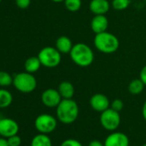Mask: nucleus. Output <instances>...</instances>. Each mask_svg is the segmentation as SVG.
<instances>
[{
  "label": "nucleus",
  "instance_id": "nucleus-15",
  "mask_svg": "<svg viewBox=\"0 0 146 146\" xmlns=\"http://www.w3.org/2000/svg\"><path fill=\"white\" fill-rule=\"evenodd\" d=\"M58 90L62 99H72L75 93V89L73 84L69 81H63L59 84Z\"/></svg>",
  "mask_w": 146,
  "mask_h": 146
},
{
  "label": "nucleus",
  "instance_id": "nucleus-20",
  "mask_svg": "<svg viewBox=\"0 0 146 146\" xmlns=\"http://www.w3.org/2000/svg\"><path fill=\"white\" fill-rule=\"evenodd\" d=\"M64 6L70 12L78 11L82 7V0H64Z\"/></svg>",
  "mask_w": 146,
  "mask_h": 146
},
{
  "label": "nucleus",
  "instance_id": "nucleus-3",
  "mask_svg": "<svg viewBox=\"0 0 146 146\" xmlns=\"http://www.w3.org/2000/svg\"><path fill=\"white\" fill-rule=\"evenodd\" d=\"M94 45L99 52L110 54L115 52L119 49V40L114 35L105 31L96 35L94 38Z\"/></svg>",
  "mask_w": 146,
  "mask_h": 146
},
{
  "label": "nucleus",
  "instance_id": "nucleus-2",
  "mask_svg": "<svg viewBox=\"0 0 146 146\" xmlns=\"http://www.w3.org/2000/svg\"><path fill=\"white\" fill-rule=\"evenodd\" d=\"M70 56L73 63L80 67L90 66L95 58L93 50L87 44L82 42L73 45L70 52Z\"/></svg>",
  "mask_w": 146,
  "mask_h": 146
},
{
  "label": "nucleus",
  "instance_id": "nucleus-9",
  "mask_svg": "<svg viewBox=\"0 0 146 146\" xmlns=\"http://www.w3.org/2000/svg\"><path fill=\"white\" fill-rule=\"evenodd\" d=\"M62 101V97L58 90L47 89L41 94V102L47 108H57Z\"/></svg>",
  "mask_w": 146,
  "mask_h": 146
},
{
  "label": "nucleus",
  "instance_id": "nucleus-5",
  "mask_svg": "<svg viewBox=\"0 0 146 146\" xmlns=\"http://www.w3.org/2000/svg\"><path fill=\"white\" fill-rule=\"evenodd\" d=\"M61 52L52 46L43 47L38 53V58L41 64L46 68L57 67L62 60Z\"/></svg>",
  "mask_w": 146,
  "mask_h": 146
},
{
  "label": "nucleus",
  "instance_id": "nucleus-1",
  "mask_svg": "<svg viewBox=\"0 0 146 146\" xmlns=\"http://www.w3.org/2000/svg\"><path fill=\"white\" fill-rule=\"evenodd\" d=\"M79 114L78 103L72 99H62L56 108V115L58 121L70 125L74 123Z\"/></svg>",
  "mask_w": 146,
  "mask_h": 146
},
{
  "label": "nucleus",
  "instance_id": "nucleus-17",
  "mask_svg": "<svg viewBox=\"0 0 146 146\" xmlns=\"http://www.w3.org/2000/svg\"><path fill=\"white\" fill-rule=\"evenodd\" d=\"M41 63L37 57H30L29 58H27V60L25 61V64H24V68H25V70L27 72H29V73H35L36 71H38L41 66Z\"/></svg>",
  "mask_w": 146,
  "mask_h": 146
},
{
  "label": "nucleus",
  "instance_id": "nucleus-6",
  "mask_svg": "<svg viewBox=\"0 0 146 146\" xmlns=\"http://www.w3.org/2000/svg\"><path fill=\"white\" fill-rule=\"evenodd\" d=\"M120 115L119 112L112 109L111 108L101 113L100 123L102 126L109 131H114L120 125Z\"/></svg>",
  "mask_w": 146,
  "mask_h": 146
},
{
  "label": "nucleus",
  "instance_id": "nucleus-28",
  "mask_svg": "<svg viewBox=\"0 0 146 146\" xmlns=\"http://www.w3.org/2000/svg\"><path fill=\"white\" fill-rule=\"evenodd\" d=\"M89 146H104V143H102L99 140H92L89 143Z\"/></svg>",
  "mask_w": 146,
  "mask_h": 146
},
{
  "label": "nucleus",
  "instance_id": "nucleus-30",
  "mask_svg": "<svg viewBox=\"0 0 146 146\" xmlns=\"http://www.w3.org/2000/svg\"><path fill=\"white\" fill-rule=\"evenodd\" d=\"M142 115H143V118L144 119V120L146 121V101L143 103V108H142Z\"/></svg>",
  "mask_w": 146,
  "mask_h": 146
},
{
  "label": "nucleus",
  "instance_id": "nucleus-10",
  "mask_svg": "<svg viewBox=\"0 0 146 146\" xmlns=\"http://www.w3.org/2000/svg\"><path fill=\"white\" fill-rule=\"evenodd\" d=\"M129 143L128 137L120 131L112 132L104 141V146H129Z\"/></svg>",
  "mask_w": 146,
  "mask_h": 146
},
{
  "label": "nucleus",
  "instance_id": "nucleus-11",
  "mask_svg": "<svg viewBox=\"0 0 146 146\" xmlns=\"http://www.w3.org/2000/svg\"><path fill=\"white\" fill-rule=\"evenodd\" d=\"M90 107L96 112L102 113L110 108V102L108 98L103 94H95L90 100Z\"/></svg>",
  "mask_w": 146,
  "mask_h": 146
},
{
  "label": "nucleus",
  "instance_id": "nucleus-16",
  "mask_svg": "<svg viewBox=\"0 0 146 146\" xmlns=\"http://www.w3.org/2000/svg\"><path fill=\"white\" fill-rule=\"evenodd\" d=\"M30 146H52V143L47 134L39 133L32 138Z\"/></svg>",
  "mask_w": 146,
  "mask_h": 146
},
{
  "label": "nucleus",
  "instance_id": "nucleus-19",
  "mask_svg": "<svg viewBox=\"0 0 146 146\" xmlns=\"http://www.w3.org/2000/svg\"><path fill=\"white\" fill-rule=\"evenodd\" d=\"M144 84L142 82L140 78L134 79L130 82L128 85V90L131 95H139L140 93L143 92L144 89Z\"/></svg>",
  "mask_w": 146,
  "mask_h": 146
},
{
  "label": "nucleus",
  "instance_id": "nucleus-12",
  "mask_svg": "<svg viewBox=\"0 0 146 146\" xmlns=\"http://www.w3.org/2000/svg\"><path fill=\"white\" fill-rule=\"evenodd\" d=\"M90 28L96 35L105 32L108 28V20L105 15H95L90 22Z\"/></svg>",
  "mask_w": 146,
  "mask_h": 146
},
{
  "label": "nucleus",
  "instance_id": "nucleus-33",
  "mask_svg": "<svg viewBox=\"0 0 146 146\" xmlns=\"http://www.w3.org/2000/svg\"><path fill=\"white\" fill-rule=\"evenodd\" d=\"M1 1H2V0H0V3H1Z\"/></svg>",
  "mask_w": 146,
  "mask_h": 146
},
{
  "label": "nucleus",
  "instance_id": "nucleus-32",
  "mask_svg": "<svg viewBox=\"0 0 146 146\" xmlns=\"http://www.w3.org/2000/svg\"><path fill=\"white\" fill-rule=\"evenodd\" d=\"M142 146H146V143H144V144H143V145H142Z\"/></svg>",
  "mask_w": 146,
  "mask_h": 146
},
{
  "label": "nucleus",
  "instance_id": "nucleus-24",
  "mask_svg": "<svg viewBox=\"0 0 146 146\" xmlns=\"http://www.w3.org/2000/svg\"><path fill=\"white\" fill-rule=\"evenodd\" d=\"M110 106H111L112 109H113V110H115V111L119 113L123 109V108H124V102L120 99H115V100H113Z\"/></svg>",
  "mask_w": 146,
  "mask_h": 146
},
{
  "label": "nucleus",
  "instance_id": "nucleus-27",
  "mask_svg": "<svg viewBox=\"0 0 146 146\" xmlns=\"http://www.w3.org/2000/svg\"><path fill=\"white\" fill-rule=\"evenodd\" d=\"M139 78L142 80V82L144 84V85L146 86V65L143 66L140 71V74H139Z\"/></svg>",
  "mask_w": 146,
  "mask_h": 146
},
{
  "label": "nucleus",
  "instance_id": "nucleus-29",
  "mask_svg": "<svg viewBox=\"0 0 146 146\" xmlns=\"http://www.w3.org/2000/svg\"><path fill=\"white\" fill-rule=\"evenodd\" d=\"M0 146H9L7 138L3 137H0Z\"/></svg>",
  "mask_w": 146,
  "mask_h": 146
},
{
  "label": "nucleus",
  "instance_id": "nucleus-8",
  "mask_svg": "<svg viewBox=\"0 0 146 146\" xmlns=\"http://www.w3.org/2000/svg\"><path fill=\"white\" fill-rule=\"evenodd\" d=\"M19 125L18 123L11 118L0 119V136L8 138L14 135L18 134Z\"/></svg>",
  "mask_w": 146,
  "mask_h": 146
},
{
  "label": "nucleus",
  "instance_id": "nucleus-31",
  "mask_svg": "<svg viewBox=\"0 0 146 146\" xmlns=\"http://www.w3.org/2000/svg\"><path fill=\"white\" fill-rule=\"evenodd\" d=\"M51 1H52L54 3H62L64 1V0H51Z\"/></svg>",
  "mask_w": 146,
  "mask_h": 146
},
{
  "label": "nucleus",
  "instance_id": "nucleus-23",
  "mask_svg": "<svg viewBox=\"0 0 146 146\" xmlns=\"http://www.w3.org/2000/svg\"><path fill=\"white\" fill-rule=\"evenodd\" d=\"M60 146H83V144L81 143L80 141L74 139V138H68L64 140Z\"/></svg>",
  "mask_w": 146,
  "mask_h": 146
},
{
  "label": "nucleus",
  "instance_id": "nucleus-14",
  "mask_svg": "<svg viewBox=\"0 0 146 146\" xmlns=\"http://www.w3.org/2000/svg\"><path fill=\"white\" fill-rule=\"evenodd\" d=\"M72 41L71 40L65 36V35H62L59 36L55 42V47L61 52V53H70V50L72 49Z\"/></svg>",
  "mask_w": 146,
  "mask_h": 146
},
{
  "label": "nucleus",
  "instance_id": "nucleus-13",
  "mask_svg": "<svg viewBox=\"0 0 146 146\" xmlns=\"http://www.w3.org/2000/svg\"><path fill=\"white\" fill-rule=\"evenodd\" d=\"M89 8L94 15H105L110 9V3L108 0H91Z\"/></svg>",
  "mask_w": 146,
  "mask_h": 146
},
{
  "label": "nucleus",
  "instance_id": "nucleus-18",
  "mask_svg": "<svg viewBox=\"0 0 146 146\" xmlns=\"http://www.w3.org/2000/svg\"><path fill=\"white\" fill-rule=\"evenodd\" d=\"M13 102L12 94L5 89H0V108H6L11 105Z\"/></svg>",
  "mask_w": 146,
  "mask_h": 146
},
{
  "label": "nucleus",
  "instance_id": "nucleus-26",
  "mask_svg": "<svg viewBox=\"0 0 146 146\" xmlns=\"http://www.w3.org/2000/svg\"><path fill=\"white\" fill-rule=\"evenodd\" d=\"M15 2L18 8L22 10H25L29 7L31 4V0H15Z\"/></svg>",
  "mask_w": 146,
  "mask_h": 146
},
{
  "label": "nucleus",
  "instance_id": "nucleus-21",
  "mask_svg": "<svg viewBox=\"0 0 146 146\" xmlns=\"http://www.w3.org/2000/svg\"><path fill=\"white\" fill-rule=\"evenodd\" d=\"M13 84V78L8 72L0 70V87H8Z\"/></svg>",
  "mask_w": 146,
  "mask_h": 146
},
{
  "label": "nucleus",
  "instance_id": "nucleus-22",
  "mask_svg": "<svg viewBox=\"0 0 146 146\" xmlns=\"http://www.w3.org/2000/svg\"><path fill=\"white\" fill-rule=\"evenodd\" d=\"M131 4V0H113L112 7L115 11L126 10Z\"/></svg>",
  "mask_w": 146,
  "mask_h": 146
},
{
  "label": "nucleus",
  "instance_id": "nucleus-7",
  "mask_svg": "<svg viewBox=\"0 0 146 146\" xmlns=\"http://www.w3.org/2000/svg\"><path fill=\"white\" fill-rule=\"evenodd\" d=\"M58 125L57 119L48 113H41L38 115L35 120V127L40 132L43 134H49L52 132Z\"/></svg>",
  "mask_w": 146,
  "mask_h": 146
},
{
  "label": "nucleus",
  "instance_id": "nucleus-4",
  "mask_svg": "<svg viewBox=\"0 0 146 146\" xmlns=\"http://www.w3.org/2000/svg\"><path fill=\"white\" fill-rule=\"evenodd\" d=\"M13 85L21 93L29 94L37 87V80L32 73L20 72L13 77Z\"/></svg>",
  "mask_w": 146,
  "mask_h": 146
},
{
  "label": "nucleus",
  "instance_id": "nucleus-25",
  "mask_svg": "<svg viewBox=\"0 0 146 146\" xmlns=\"http://www.w3.org/2000/svg\"><path fill=\"white\" fill-rule=\"evenodd\" d=\"M7 141H8L9 146H20L22 143V139L17 134L8 137Z\"/></svg>",
  "mask_w": 146,
  "mask_h": 146
}]
</instances>
